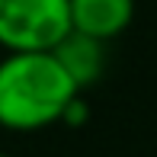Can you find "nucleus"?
<instances>
[{"label": "nucleus", "instance_id": "nucleus-1", "mask_svg": "<svg viewBox=\"0 0 157 157\" xmlns=\"http://www.w3.org/2000/svg\"><path fill=\"white\" fill-rule=\"evenodd\" d=\"M74 93L80 90L52 52H6L0 61V128H48L61 122V112Z\"/></svg>", "mask_w": 157, "mask_h": 157}, {"label": "nucleus", "instance_id": "nucleus-2", "mask_svg": "<svg viewBox=\"0 0 157 157\" xmlns=\"http://www.w3.org/2000/svg\"><path fill=\"white\" fill-rule=\"evenodd\" d=\"M67 29V0H0V48L6 52H52Z\"/></svg>", "mask_w": 157, "mask_h": 157}, {"label": "nucleus", "instance_id": "nucleus-3", "mask_svg": "<svg viewBox=\"0 0 157 157\" xmlns=\"http://www.w3.org/2000/svg\"><path fill=\"white\" fill-rule=\"evenodd\" d=\"M71 29L99 42L119 39L135 19V0H67Z\"/></svg>", "mask_w": 157, "mask_h": 157}, {"label": "nucleus", "instance_id": "nucleus-4", "mask_svg": "<svg viewBox=\"0 0 157 157\" xmlns=\"http://www.w3.org/2000/svg\"><path fill=\"white\" fill-rule=\"evenodd\" d=\"M52 55L67 71V77L74 80L77 90H90L93 83H99V77L106 71V42L93 39V35H83L77 29L64 32L61 42L52 48Z\"/></svg>", "mask_w": 157, "mask_h": 157}, {"label": "nucleus", "instance_id": "nucleus-5", "mask_svg": "<svg viewBox=\"0 0 157 157\" xmlns=\"http://www.w3.org/2000/svg\"><path fill=\"white\" fill-rule=\"evenodd\" d=\"M87 119H90V106H87V99H83V90H80V93H74V96H71V103L64 106L61 122H64V125H71V128H80Z\"/></svg>", "mask_w": 157, "mask_h": 157}, {"label": "nucleus", "instance_id": "nucleus-6", "mask_svg": "<svg viewBox=\"0 0 157 157\" xmlns=\"http://www.w3.org/2000/svg\"><path fill=\"white\" fill-rule=\"evenodd\" d=\"M0 157H10V154H3V151H0Z\"/></svg>", "mask_w": 157, "mask_h": 157}]
</instances>
